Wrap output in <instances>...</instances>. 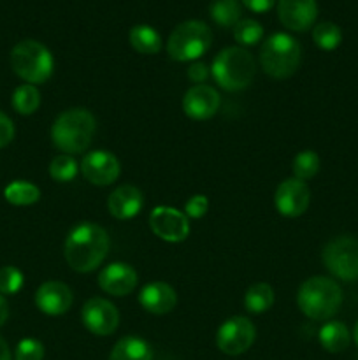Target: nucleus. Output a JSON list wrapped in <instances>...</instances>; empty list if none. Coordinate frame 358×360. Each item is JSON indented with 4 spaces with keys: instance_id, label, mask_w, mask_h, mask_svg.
<instances>
[{
    "instance_id": "obj_21",
    "label": "nucleus",
    "mask_w": 358,
    "mask_h": 360,
    "mask_svg": "<svg viewBox=\"0 0 358 360\" xmlns=\"http://www.w3.org/2000/svg\"><path fill=\"white\" fill-rule=\"evenodd\" d=\"M319 343L330 354H340L351 343L350 329L343 322H326L319 329Z\"/></svg>"
},
{
    "instance_id": "obj_17",
    "label": "nucleus",
    "mask_w": 358,
    "mask_h": 360,
    "mask_svg": "<svg viewBox=\"0 0 358 360\" xmlns=\"http://www.w3.org/2000/svg\"><path fill=\"white\" fill-rule=\"evenodd\" d=\"M74 301L72 290L62 281H46L35 292V306L49 316L63 315Z\"/></svg>"
},
{
    "instance_id": "obj_16",
    "label": "nucleus",
    "mask_w": 358,
    "mask_h": 360,
    "mask_svg": "<svg viewBox=\"0 0 358 360\" xmlns=\"http://www.w3.org/2000/svg\"><path fill=\"white\" fill-rule=\"evenodd\" d=\"M137 281H139L137 271L130 264L125 262L109 264L98 274V287L105 294L114 295V297H123V295L132 294L137 287Z\"/></svg>"
},
{
    "instance_id": "obj_26",
    "label": "nucleus",
    "mask_w": 358,
    "mask_h": 360,
    "mask_svg": "<svg viewBox=\"0 0 358 360\" xmlns=\"http://www.w3.org/2000/svg\"><path fill=\"white\" fill-rule=\"evenodd\" d=\"M41 105V94L35 84H21L13 94V108L20 115H34Z\"/></svg>"
},
{
    "instance_id": "obj_3",
    "label": "nucleus",
    "mask_w": 358,
    "mask_h": 360,
    "mask_svg": "<svg viewBox=\"0 0 358 360\" xmlns=\"http://www.w3.org/2000/svg\"><path fill=\"white\" fill-rule=\"evenodd\" d=\"M297 304L307 319L329 320L340 309L343 290L332 278L312 276L298 288Z\"/></svg>"
},
{
    "instance_id": "obj_33",
    "label": "nucleus",
    "mask_w": 358,
    "mask_h": 360,
    "mask_svg": "<svg viewBox=\"0 0 358 360\" xmlns=\"http://www.w3.org/2000/svg\"><path fill=\"white\" fill-rule=\"evenodd\" d=\"M209 210V200L204 195H193L192 199L186 202L185 214L188 218H202Z\"/></svg>"
},
{
    "instance_id": "obj_4",
    "label": "nucleus",
    "mask_w": 358,
    "mask_h": 360,
    "mask_svg": "<svg viewBox=\"0 0 358 360\" xmlns=\"http://www.w3.org/2000/svg\"><path fill=\"white\" fill-rule=\"evenodd\" d=\"M256 63L251 53L244 48H225L216 55L211 65L214 81L227 91H241L251 84Z\"/></svg>"
},
{
    "instance_id": "obj_12",
    "label": "nucleus",
    "mask_w": 358,
    "mask_h": 360,
    "mask_svg": "<svg viewBox=\"0 0 358 360\" xmlns=\"http://www.w3.org/2000/svg\"><path fill=\"white\" fill-rule=\"evenodd\" d=\"M311 202V190L297 178H288L277 186L274 195V206L277 213L286 218H297L307 211Z\"/></svg>"
},
{
    "instance_id": "obj_18",
    "label": "nucleus",
    "mask_w": 358,
    "mask_h": 360,
    "mask_svg": "<svg viewBox=\"0 0 358 360\" xmlns=\"http://www.w3.org/2000/svg\"><path fill=\"white\" fill-rule=\"evenodd\" d=\"M144 206V195L137 186H118L107 199V210L118 220H130L137 217Z\"/></svg>"
},
{
    "instance_id": "obj_9",
    "label": "nucleus",
    "mask_w": 358,
    "mask_h": 360,
    "mask_svg": "<svg viewBox=\"0 0 358 360\" xmlns=\"http://www.w3.org/2000/svg\"><path fill=\"white\" fill-rule=\"evenodd\" d=\"M256 329L246 316H232L216 333V347L225 355H241L255 343Z\"/></svg>"
},
{
    "instance_id": "obj_28",
    "label": "nucleus",
    "mask_w": 358,
    "mask_h": 360,
    "mask_svg": "<svg viewBox=\"0 0 358 360\" xmlns=\"http://www.w3.org/2000/svg\"><path fill=\"white\" fill-rule=\"evenodd\" d=\"M319 165H321V162H319L318 153L312 150H304L297 153V157L293 158L291 169H293L295 178L305 181V179H311L318 174Z\"/></svg>"
},
{
    "instance_id": "obj_1",
    "label": "nucleus",
    "mask_w": 358,
    "mask_h": 360,
    "mask_svg": "<svg viewBox=\"0 0 358 360\" xmlns=\"http://www.w3.org/2000/svg\"><path fill=\"white\" fill-rule=\"evenodd\" d=\"M109 236L100 225L83 221L69 232L63 246L67 264L77 273L97 269L109 252Z\"/></svg>"
},
{
    "instance_id": "obj_25",
    "label": "nucleus",
    "mask_w": 358,
    "mask_h": 360,
    "mask_svg": "<svg viewBox=\"0 0 358 360\" xmlns=\"http://www.w3.org/2000/svg\"><path fill=\"white\" fill-rule=\"evenodd\" d=\"M209 13L220 27H235L241 21L242 9L237 0H214Z\"/></svg>"
},
{
    "instance_id": "obj_19",
    "label": "nucleus",
    "mask_w": 358,
    "mask_h": 360,
    "mask_svg": "<svg viewBox=\"0 0 358 360\" xmlns=\"http://www.w3.org/2000/svg\"><path fill=\"white\" fill-rule=\"evenodd\" d=\"M139 304L153 315H165L171 313L178 304V295L171 285L164 281H153L146 285L139 294Z\"/></svg>"
},
{
    "instance_id": "obj_11",
    "label": "nucleus",
    "mask_w": 358,
    "mask_h": 360,
    "mask_svg": "<svg viewBox=\"0 0 358 360\" xmlns=\"http://www.w3.org/2000/svg\"><path fill=\"white\" fill-rule=\"evenodd\" d=\"M81 320L84 327L95 336H109L118 329L119 313L107 299L93 297L84 302L81 309Z\"/></svg>"
},
{
    "instance_id": "obj_38",
    "label": "nucleus",
    "mask_w": 358,
    "mask_h": 360,
    "mask_svg": "<svg viewBox=\"0 0 358 360\" xmlns=\"http://www.w3.org/2000/svg\"><path fill=\"white\" fill-rule=\"evenodd\" d=\"M0 360H11V350L2 336H0Z\"/></svg>"
},
{
    "instance_id": "obj_37",
    "label": "nucleus",
    "mask_w": 358,
    "mask_h": 360,
    "mask_svg": "<svg viewBox=\"0 0 358 360\" xmlns=\"http://www.w3.org/2000/svg\"><path fill=\"white\" fill-rule=\"evenodd\" d=\"M9 319V306H7V301L4 299V295L0 294V327L7 322Z\"/></svg>"
},
{
    "instance_id": "obj_6",
    "label": "nucleus",
    "mask_w": 358,
    "mask_h": 360,
    "mask_svg": "<svg viewBox=\"0 0 358 360\" xmlns=\"http://www.w3.org/2000/svg\"><path fill=\"white\" fill-rule=\"evenodd\" d=\"M11 67L28 84H42L53 76L55 60L44 44L27 39L11 51Z\"/></svg>"
},
{
    "instance_id": "obj_8",
    "label": "nucleus",
    "mask_w": 358,
    "mask_h": 360,
    "mask_svg": "<svg viewBox=\"0 0 358 360\" xmlns=\"http://www.w3.org/2000/svg\"><path fill=\"white\" fill-rule=\"evenodd\" d=\"M321 260L332 276L343 281L358 280V239L353 236H339L326 243Z\"/></svg>"
},
{
    "instance_id": "obj_7",
    "label": "nucleus",
    "mask_w": 358,
    "mask_h": 360,
    "mask_svg": "<svg viewBox=\"0 0 358 360\" xmlns=\"http://www.w3.org/2000/svg\"><path fill=\"white\" fill-rule=\"evenodd\" d=\"M213 42L211 28L204 21L188 20L172 30L167 41V53L175 62H195L206 55Z\"/></svg>"
},
{
    "instance_id": "obj_35",
    "label": "nucleus",
    "mask_w": 358,
    "mask_h": 360,
    "mask_svg": "<svg viewBox=\"0 0 358 360\" xmlns=\"http://www.w3.org/2000/svg\"><path fill=\"white\" fill-rule=\"evenodd\" d=\"M209 76V67L202 62H193L192 65L188 67V77L193 81V83L204 84V81Z\"/></svg>"
},
{
    "instance_id": "obj_14",
    "label": "nucleus",
    "mask_w": 358,
    "mask_h": 360,
    "mask_svg": "<svg viewBox=\"0 0 358 360\" xmlns=\"http://www.w3.org/2000/svg\"><path fill=\"white\" fill-rule=\"evenodd\" d=\"M221 104L220 94L209 84H195L183 97V111L188 118L204 122L213 118Z\"/></svg>"
},
{
    "instance_id": "obj_34",
    "label": "nucleus",
    "mask_w": 358,
    "mask_h": 360,
    "mask_svg": "<svg viewBox=\"0 0 358 360\" xmlns=\"http://www.w3.org/2000/svg\"><path fill=\"white\" fill-rule=\"evenodd\" d=\"M14 139V123L0 111V148H6Z\"/></svg>"
},
{
    "instance_id": "obj_5",
    "label": "nucleus",
    "mask_w": 358,
    "mask_h": 360,
    "mask_svg": "<svg viewBox=\"0 0 358 360\" xmlns=\"http://www.w3.org/2000/svg\"><path fill=\"white\" fill-rule=\"evenodd\" d=\"M302 49L295 37L284 32L272 34L260 49V63L265 74L274 79H286L297 72Z\"/></svg>"
},
{
    "instance_id": "obj_29",
    "label": "nucleus",
    "mask_w": 358,
    "mask_h": 360,
    "mask_svg": "<svg viewBox=\"0 0 358 360\" xmlns=\"http://www.w3.org/2000/svg\"><path fill=\"white\" fill-rule=\"evenodd\" d=\"M77 172H79V164H77L72 155L62 153L53 158L51 164H49V176L58 183L72 181Z\"/></svg>"
},
{
    "instance_id": "obj_23",
    "label": "nucleus",
    "mask_w": 358,
    "mask_h": 360,
    "mask_svg": "<svg viewBox=\"0 0 358 360\" xmlns=\"http://www.w3.org/2000/svg\"><path fill=\"white\" fill-rule=\"evenodd\" d=\"M4 197H6L7 202L13 204V206H32V204H35L41 199V190H39L34 183L18 179V181L9 183V185L6 186Z\"/></svg>"
},
{
    "instance_id": "obj_27",
    "label": "nucleus",
    "mask_w": 358,
    "mask_h": 360,
    "mask_svg": "<svg viewBox=\"0 0 358 360\" xmlns=\"http://www.w3.org/2000/svg\"><path fill=\"white\" fill-rule=\"evenodd\" d=\"M312 41L318 46L319 49H325V51H333V49L339 48V44L343 42V32L332 21H321L314 27L312 30Z\"/></svg>"
},
{
    "instance_id": "obj_22",
    "label": "nucleus",
    "mask_w": 358,
    "mask_h": 360,
    "mask_svg": "<svg viewBox=\"0 0 358 360\" xmlns=\"http://www.w3.org/2000/svg\"><path fill=\"white\" fill-rule=\"evenodd\" d=\"M130 44L140 55H157L161 49V37L150 25H135L130 30Z\"/></svg>"
},
{
    "instance_id": "obj_36",
    "label": "nucleus",
    "mask_w": 358,
    "mask_h": 360,
    "mask_svg": "<svg viewBox=\"0 0 358 360\" xmlns=\"http://www.w3.org/2000/svg\"><path fill=\"white\" fill-rule=\"evenodd\" d=\"M246 7L253 13H267V11L272 9L276 6V0H242Z\"/></svg>"
},
{
    "instance_id": "obj_32",
    "label": "nucleus",
    "mask_w": 358,
    "mask_h": 360,
    "mask_svg": "<svg viewBox=\"0 0 358 360\" xmlns=\"http://www.w3.org/2000/svg\"><path fill=\"white\" fill-rule=\"evenodd\" d=\"M14 359L16 360H42L44 359V347H42L41 341L32 340H21L18 343L16 352H14Z\"/></svg>"
},
{
    "instance_id": "obj_20",
    "label": "nucleus",
    "mask_w": 358,
    "mask_h": 360,
    "mask_svg": "<svg viewBox=\"0 0 358 360\" xmlns=\"http://www.w3.org/2000/svg\"><path fill=\"white\" fill-rule=\"evenodd\" d=\"M153 350L142 338L126 336L112 347L109 360H151Z\"/></svg>"
},
{
    "instance_id": "obj_2",
    "label": "nucleus",
    "mask_w": 358,
    "mask_h": 360,
    "mask_svg": "<svg viewBox=\"0 0 358 360\" xmlns=\"http://www.w3.org/2000/svg\"><path fill=\"white\" fill-rule=\"evenodd\" d=\"M97 122L84 108L63 111L51 127V141L62 153L76 155L88 150L93 139Z\"/></svg>"
},
{
    "instance_id": "obj_39",
    "label": "nucleus",
    "mask_w": 358,
    "mask_h": 360,
    "mask_svg": "<svg viewBox=\"0 0 358 360\" xmlns=\"http://www.w3.org/2000/svg\"><path fill=\"white\" fill-rule=\"evenodd\" d=\"M353 338H354V343H357L358 347V322L354 323V330H353Z\"/></svg>"
},
{
    "instance_id": "obj_31",
    "label": "nucleus",
    "mask_w": 358,
    "mask_h": 360,
    "mask_svg": "<svg viewBox=\"0 0 358 360\" xmlns=\"http://www.w3.org/2000/svg\"><path fill=\"white\" fill-rule=\"evenodd\" d=\"M23 273L14 266H4L0 269V294L14 295L23 287Z\"/></svg>"
},
{
    "instance_id": "obj_30",
    "label": "nucleus",
    "mask_w": 358,
    "mask_h": 360,
    "mask_svg": "<svg viewBox=\"0 0 358 360\" xmlns=\"http://www.w3.org/2000/svg\"><path fill=\"white\" fill-rule=\"evenodd\" d=\"M263 27L256 20H241L234 27V39L242 46H255L262 41Z\"/></svg>"
},
{
    "instance_id": "obj_13",
    "label": "nucleus",
    "mask_w": 358,
    "mask_h": 360,
    "mask_svg": "<svg viewBox=\"0 0 358 360\" xmlns=\"http://www.w3.org/2000/svg\"><path fill=\"white\" fill-rule=\"evenodd\" d=\"M119 160L105 150L90 151L81 160V172L91 185L107 186L119 178Z\"/></svg>"
},
{
    "instance_id": "obj_15",
    "label": "nucleus",
    "mask_w": 358,
    "mask_h": 360,
    "mask_svg": "<svg viewBox=\"0 0 358 360\" xmlns=\"http://www.w3.org/2000/svg\"><path fill=\"white\" fill-rule=\"evenodd\" d=\"M277 16L288 30L305 32L318 18V4L316 0H277Z\"/></svg>"
},
{
    "instance_id": "obj_10",
    "label": "nucleus",
    "mask_w": 358,
    "mask_h": 360,
    "mask_svg": "<svg viewBox=\"0 0 358 360\" xmlns=\"http://www.w3.org/2000/svg\"><path fill=\"white\" fill-rule=\"evenodd\" d=\"M150 227L157 238L167 243H181L188 238V217L171 206L154 207L150 214Z\"/></svg>"
},
{
    "instance_id": "obj_24",
    "label": "nucleus",
    "mask_w": 358,
    "mask_h": 360,
    "mask_svg": "<svg viewBox=\"0 0 358 360\" xmlns=\"http://www.w3.org/2000/svg\"><path fill=\"white\" fill-rule=\"evenodd\" d=\"M274 304V290L267 283H255L246 290L244 295V308L249 313H265L272 308Z\"/></svg>"
}]
</instances>
